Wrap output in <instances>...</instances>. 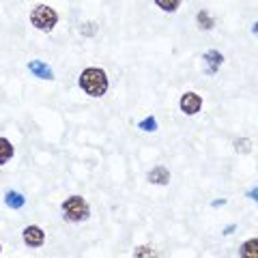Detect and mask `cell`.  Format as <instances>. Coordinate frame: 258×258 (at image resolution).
Here are the masks:
<instances>
[{
    "label": "cell",
    "mask_w": 258,
    "mask_h": 258,
    "mask_svg": "<svg viewBox=\"0 0 258 258\" xmlns=\"http://www.w3.org/2000/svg\"><path fill=\"white\" fill-rule=\"evenodd\" d=\"M80 88L91 95V97H101L108 91V76L106 71L99 67H88L80 74Z\"/></svg>",
    "instance_id": "obj_1"
},
{
    "label": "cell",
    "mask_w": 258,
    "mask_h": 258,
    "mask_svg": "<svg viewBox=\"0 0 258 258\" xmlns=\"http://www.w3.org/2000/svg\"><path fill=\"white\" fill-rule=\"evenodd\" d=\"M62 217L71 224H78V222H84L91 217V207L82 196H69L67 200L62 203Z\"/></svg>",
    "instance_id": "obj_2"
},
{
    "label": "cell",
    "mask_w": 258,
    "mask_h": 258,
    "mask_svg": "<svg viewBox=\"0 0 258 258\" xmlns=\"http://www.w3.org/2000/svg\"><path fill=\"white\" fill-rule=\"evenodd\" d=\"M56 22H58V13H56L52 7L47 5H37L30 13V24L35 26L37 30H43V32H50Z\"/></svg>",
    "instance_id": "obj_3"
},
{
    "label": "cell",
    "mask_w": 258,
    "mask_h": 258,
    "mask_svg": "<svg viewBox=\"0 0 258 258\" xmlns=\"http://www.w3.org/2000/svg\"><path fill=\"white\" fill-rule=\"evenodd\" d=\"M181 112H185L187 116H194V114H198L200 108H203V97H200L198 93H185L181 97Z\"/></svg>",
    "instance_id": "obj_4"
},
{
    "label": "cell",
    "mask_w": 258,
    "mask_h": 258,
    "mask_svg": "<svg viewBox=\"0 0 258 258\" xmlns=\"http://www.w3.org/2000/svg\"><path fill=\"white\" fill-rule=\"evenodd\" d=\"M43 241H45L43 228H39V226H26V228H24V243H26V245L41 247Z\"/></svg>",
    "instance_id": "obj_5"
},
{
    "label": "cell",
    "mask_w": 258,
    "mask_h": 258,
    "mask_svg": "<svg viewBox=\"0 0 258 258\" xmlns=\"http://www.w3.org/2000/svg\"><path fill=\"white\" fill-rule=\"evenodd\" d=\"M203 60H205V71L209 76H213L217 69L224 64V54L222 52H217V50H209V52H205V56H203Z\"/></svg>",
    "instance_id": "obj_6"
},
{
    "label": "cell",
    "mask_w": 258,
    "mask_h": 258,
    "mask_svg": "<svg viewBox=\"0 0 258 258\" xmlns=\"http://www.w3.org/2000/svg\"><path fill=\"white\" fill-rule=\"evenodd\" d=\"M28 71L37 78H43V80H54V71L50 64H45L43 60H30L28 62Z\"/></svg>",
    "instance_id": "obj_7"
},
{
    "label": "cell",
    "mask_w": 258,
    "mask_h": 258,
    "mask_svg": "<svg viewBox=\"0 0 258 258\" xmlns=\"http://www.w3.org/2000/svg\"><path fill=\"white\" fill-rule=\"evenodd\" d=\"M149 183H153V185H168L170 183V170L164 168V166L153 168V170L149 172Z\"/></svg>",
    "instance_id": "obj_8"
},
{
    "label": "cell",
    "mask_w": 258,
    "mask_h": 258,
    "mask_svg": "<svg viewBox=\"0 0 258 258\" xmlns=\"http://www.w3.org/2000/svg\"><path fill=\"white\" fill-rule=\"evenodd\" d=\"M5 203H7V207H9V209H22L24 205H26V198H24L20 191L11 189V191H7Z\"/></svg>",
    "instance_id": "obj_9"
},
{
    "label": "cell",
    "mask_w": 258,
    "mask_h": 258,
    "mask_svg": "<svg viewBox=\"0 0 258 258\" xmlns=\"http://www.w3.org/2000/svg\"><path fill=\"white\" fill-rule=\"evenodd\" d=\"M239 256L243 258H258V239H249L239 247Z\"/></svg>",
    "instance_id": "obj_10"
},
{
    "label": "cell",
    "mask_w": 258,
    "mask_h": 258,
    "mask_svg": "<svg viewBox=\"0 0 258 258\" xmlns=\"http://www.w3.org/2000/svg\"><path fill=\"white\" fill-rule=\"evenodd\" d=\"M13 153H15L13 144L7 140V138H3V136H0V166H5L7 161L13 157Z\"/></svg>",
    "instance_id": "obj_11"
},
{
    "label": "cell",
    "mask_w": 258,
    "mask_h": 258,
    "mask_svg": "<svg viewBox=\"0 0 258 258\" xmlns=\"http://www.w3.org/2000/svg\"><path fill=\"white\" fill-rule=\"evenodd\" d=\"M196 24H198V28H203V30H211L215 26V20L211 18V13H209L207 9H203L196 15Z\"/></svg>",
    "instance_id": "obj_12"
},
{
    "label": "cell",
    "mask_w": 258,
    "mask_h": 258,
    "mask_svg": "<svg viewBox=\"0 0 258 258\" xmlns=\"http://www.w3.org/2000/svg\"><path fill=\"white\" fill-rule=\"evenodd\" d=\"M155 5L159 9H164L166 13H174L181 7V0H155Z\"/></svg>",
    "instance_id": "obj_13"
},
{
    "label": "cell",
    "mask_w": 258,
    "mask_h": 258,
    "mask_svg": "<svg viewBox=\"0 0 258 258\" xmlns=\"http://www.w3.org/2000/svg\"><path fill=\"white\" fill-rule=\"evenodd\" d=\"M138 127L142 132H157V118L155 116H147L144 120H140Z\"/></svg>",
    "instance_id": "obj_14"
},
{
    "label": "cell",
    "mask_w": 258,
    "mask_h": 258,
    "mask_svg": "<svg viewBox=\"0 0 258 258\" xmlns=\"http://www.w3.org/2000/svg\"><path fill=\"white\" fill-rule=\"evenodd\" d=\"M237 151L239 153H249V151H252V142H249V140H237Z\"/></svg>",
    "instance_id": "obj_15"
},
{
    "label": "cell",
    "mask_w": 258,
    "mask_h": 258,
    "mask_svg": "<svg viewBox=\"0 0 258 258\" xmlns=\"http://www.w3.org/2000/svg\"><path fill=\"white\" fill-rule=\"evenodd\" d=\"M95 32H97V24H93V22H86V24H84V28H82V35L91 37V35H95Z\"/></svg>",
    "instance_id": "obj_16"
},
{
    "label": "cell",
    "mask_w": 258,
    "mask_h": 258,
    "mask_svg": "<svg viewBox=\"0 0 258 258\" xmlns=\"http://www.w3.org/2000/svg\"><path fill=\"white\" fill-rule=\"evenodd\" d=\"M134 256H155V252H153L151 247H136V252H134Z\"/></svg>",
    "instance_id": "obj_17"
},
{
    "label": "cell",
    "mask_w": 258,
    "mask_h": 258,
    "mask_svg": "<svg viewBox=\"0 0 258 258\" xmlns=\"http://www.w3.org/2000/svg\"><path fill=\"white\" fill-rule=\"evenodd\" d=\"M247 196H249V198H252V200H254V203L258 205V185H256V187H252V189H249V191H247Z\"/></svg>",
    "instance_id": "obj_18"
},
{
    "label": "cell",
    "mask_w": 258,
    "mask_h": 258,
    "mask_svg": "<svg viewBox=\"0 0 258 258\" xmlns=\"http://www.w3.org/2000/svg\"><path fill=\"white\" fill-rule=\"evenodd\" d=\"M235 228H237V226H235V224H232V226H226V228H224V235H230V232H232V230H235Z\"/></svg>",
    "instance_id": "obj_19"
},
{
    "label": "cell",
    "mask_w": 258,
    "mask_h": 258,
    "mask_svg": "<svg viewBox=\"0 0 258 258\" xmlns=\"http://www.w3.org/2000/svg\"><path fill=\"white\" fill-rule=\"evenodd\" d=\"M226 205V200H215V203H213V207H224Z\"/></svg>",
    "instance_id": "obj_20"
},
{
    "label": "cell",
    "mask_w": 258,
    "mask_h": 258,
    "mask_svg": "<svg viewBox=\"0 0 258 258\" xmlns=\"http://www.w3.org/2000/svg\"><path fill=\"white\" fill-rule=\"evenodd\" d=\"M252 32H254V35L258 37V20H256V24H254V26H252Z\"/></svg>",
    "instance_id": "obj_21"
}]
</instances>
